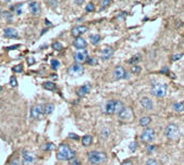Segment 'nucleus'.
<instances>
[{"label": "nucleus", "instance_id": "nucleus-1", "mask_svg": "<svg viewBox=\"0 0 184 165\" xmlns=\"http://www.w3.org/2000/svg\"><path fill=\"white\" fill-rule=\"evenodd\" d=\"M123 102L120 100H108L105 104V113L106 114H119L124 109Z\"/></svg>", "mask_w": 184, "mask_h": 165}, {"label": "nucleus", "instance_id": "nucleus-2", "mask_svg": "<svg viewBox=\"0 0 184 165\" xmlns=\"http://www.w3.org/2000/svg\"><path fill=\"white\" fill-rule=\"evenodd\" d=\"M87 159L92 165H101L107 162L108 156L103 151H90Z\"/></svg>", "mask_w": 184, "mask_h": 165}, {"label": "nucleus", "instance_id": "nucleus-3", "mask_svg": "<svg viewBox=\"0 0 184 165\" xmlns=\"http://www.w3.org/2000/svg\"><path fill=\"white\" fill-rule=\"evenodd\" d=\"M75 158V151L71 149L68 145H60L59 149H58V153H57V159L60 161H67L72 160Z\"/></svg>", "mask_w": 184, "mask_h": 165}, {"label": "nucleus", "instance_id": "nucleus-4", "mask_svg": "<svg viewBox=\"0 0 184 165\" xmlns=\"http://www.w3.org/2000/svg\"><path fill=\"white\" fill-rule=\"evenodd\" d=\"M167 91H168V85L167 84H164V83H154L151 85L150 92L155 97L159 98L164 97L167 95Z\"/></svg>", "mask_w": 184, "mask_h": 165}, {"label": "nucleus", "instance_id": "nucleus-5", "mask_svg": "<svg viewBox=\"0 0 184 165\" xmlns=\"http://www.w3.org/2000/svg\"><path fill=\"white\" fill-rule=\"evenodd\" d=\"M164 136L169 140H177L180 137V129L175 124H169L164 129Z\"/></svg>", "mask_w": 184, "mask_h": 165}, {"label": "nucleus", "instance_id": "nucleus-6", "mask_svg": "<svg viewBox=\"0 0 184 165\" xmlns=\"http://www.w3.org/2000/svg\"><path fill=\"white\" fill-rule=\"evenodd\" d=\"M155 138H156V131H155L154 128H150V127L145 128L141 134V140L145 143H149L154 140Z\"/></svg>", "mask_w": 184, "mask_h": 165}, {"label": "nucleus", "instance_id": "nucleus-7", "mask_svg": "<svg viewBox=\"0 0 184 165\" xmlns=\"http://www.w3.org/2000/svg\"><path fill=\"white\" fill-rule=\"evenodd\" d=\"M36 163V156L33 152L30 151H23L22 153V164L23 165H35Z\"/></svg>", "mask_w": 184, "mask_h": 165}, {"label": "nucleus", "instance_id": "nucleus-8", "mask_svg": "<svg viewBox=\"0 0 184 165\" xmlns=\"http://www.w3.org/2000/svg\"><path fill=\"white\" fill-rule=\"evenodd\" d=\"M134 118V113L131 108H124L119 113V120L122 122H131Z\"/></svg>", "mask_w": 184, "mask_h": 165}, {"label": "nucleus", "instance_id": "nucleus-9", "mask_svg": "<svg viewBox=\"0 0 184 165\" xmlns=\"http://www.w3.org/2000/svg\"><path fill=\"white\" fill-rule=\"evenodd\" d=\"M43 114H45V111H44V107L41 104H36L32 108L31 110V116L34 120H39L41 118Z\"/></svg>", "mask_w": 184, "mask_h": 165}, {"label": "nucleus", "instance_id": "nucleus-10", "mask_svg": "<svg viewBox=\"0 0 184 165\" xmlns=\"http://www.w3.org/2000/svg\"><path fill=\"white\" fill-rule=\"evenodd\" d=\"M84 72V68L79 63L72 64L69 68H68V74L71 76H80Z\"/></svg>", "mask_w": 184, "mask_h": 165}, {"label": "nucleus", "instance_id": "nucleus-11", "mask_svg": "<svg viewBox=\"0 0 184 165\" xmlns=\"http://www.w3.org/2000/svg\"><path fill=\"white\" fill-rule=\"evenodd\" d=\"M87 55H88V52H87V50H81V51H76L74 52L73 54V59H74V61L76 63H83L85 61H87Z\"/></svg>", "mask_w": 184, "mask_h": 165}, {"label": "nucleus", "instance_id": "nucleus-12", "mask_svg": "<svg viewBox=\"0 0 184 165\" xmlns=\"http://www.w3.org/2000/svg\"><path fill=\"white\" fill-rule=\"evenodd\" d=\"M125 77H126V71L124 70V68L121 65L117 66L113 71V78L119 80V79H125Z\"/></svg>", "mask_w": 184, "mask_h": 165}, {"label": "nucleus", "instance_id": "nucleus-13", "mask_svg": "<svg viewBox=\"0 0 184 165\" xmlns=\"http://www.w3.org/2000/svg\"><path fill=\"white\" fill-rule=\"evenodd\" d=\"M87 30H88V27H86V26H84V25H77V26H75V27L72 28L71 34L73 35L75 38H76V37H81V35L86 33Z\"/></svg>", "mask_w": 184, "mask_h": 165}, {"label": "nucleus", "instance_id": "nucleus-14", "mask_svg": "<svg viewBox=\"0 0 184 165\" xmlns=\"http://www.w3.org/2000/svg\"><path fill=\"white\" fill-rule=\"evenodd\" d=\"M113 54V48L110 47V46H106L101 49V52H100V57L103 60H109Z\"/></svg>", "mask_w": 184, "mask_h": 165}, {"label": "nucleus", "instance_id": "nucleus-15", "mask_svg": "<svg viewBox=\"0 0 184 165\" xmlns=\"http://www.w3.org/2000/svg\"><path fill=\"white\" fill-rule=\"evenodd\" d=\"M73 46L79 50H84L87 47V43L83 37H76L73 41Z\"/></svg>", "mask_w": 184, "mask_h": 165}, {"label": "nucleus", "instance_id": "nucleus-16", "mask_svg": "<svg viewBox=\"0 0 184 165\" xmlns=\"http://www.w3.org/2000/svg\"><path fill=\"white\" fill-rule=\"evenodd\" d=\"M90 91V84H85V85H82L81 87L77 88L76 95H77L80 98H83V97H85Z\"/></svg>", "mask_w": 184, "mask_h": 165}, {"label": "nucleus", "instance_id": "nucleus-17", "mask_svg": "<svg viewBox=\"0 0 184 165\" xmlns=\"http://www.w3.org/2000/svg\"><path fill=\"white\" fill-rule=\"evenodd\" d=\"M3 35L8 38H18L19 37V33L15 28H12V27H7L3 30Z\"/></svg>", "mask_w": 184, "mask_h": 165}, {"label": "nucleus", "instance_id": "nucleus-18", "mask_svg": "<svg viewBox=\"0 0 184 165\" xmlns=\"http://www.w3.org/2000/svg\"><path fill=\"white\" fill-rule=\"evenodd\" d=\"M141 105L144 108L145 110L149 111V110H151V109L154 108V103H153V101L150 100L149 98L144 97L141 99Z\"/></svg>", "mask_w": 184, "mask_h": 165}, {"label": "nucleus", "instance_id": "nucleus-19", "mask_svg": "<svg viewBox=\"0 0 184 165\" xmlns=\"http://www.w3.org/2000/svg\"><path fill=\"white\" fill-rule=\"evenodd\" d=\"M29 9H30V12L32 13V14L34 15H38L40 12V7L39 5L37 3V2H31L30 5H29Z\"/></svg>", "mask_w": 184, "mask_h": 165}, {"label": "nucleus", "instance_id": "nucleus-20", "mask_svg": "<svg viewBox=\"0 0 184 165\" xmlns=\"http://www.w3.org/2000/svg\"><path fill=\"white\" fill-rule=\"evenodd\" d=\"M110 135H111V131H110V128H108V127H104L103 129H101V131H100V138L101 139H108L110 137Z\"/></svg>", "mask_w": 184, "mask_h": 165}, {"label": "nucleus", "instance_id": "nucleus-21", "mask_svg": "<svg viewBox=\"0 0 184 165\" xmlns=\"http://www.w3.org/2000/svg\"><path fill=\"white\" fill-rule=\"evenodd\" d=\"M43 87L47 89V90H50V91H56L57 90V86H56L55 83L52 82H45L43 84Z\"/></svg>", "mask_w": 184, "mask_h": 165}, {"label": "nucleus", "instance_id": "nucleus-22", "mask_svg": "<svg viewBox=\"0 0 184 165\" xmlns=\"http://www.w3.org/2000/svg\"><path fill=\"white\" fill-rule=\"evenodd\" d=\"M173 110L175 112H184V102L183 101H178L175 102L173 105Z\"/></svg>", "mask_w": 184, "mask_h": 165}, {"label": "nucleus", "instance_id": "nucleus-23", "mask_svg": "<svg viewBox=\"0 0 184 165\" xmlns=\"http://www.w3.org/2000/svg\"><path fill=\"white\" fill-rule=\"evenodd\" d=\"M92 141H93V138H92L90 135H85L82 138V145L84 147H88L92 145Z\"/></svg>", "mask_w": 184, "mask_h": 165}, {"label": "nucleus", "instance_id": "nucleus-24", "mask_svg": "<svg viewBox=\"0 0 184 165\" xmlns=\"http://www.w3.org/2000/svg\"><path fill=\"white\" fill-rule=\"evenodd\" d=\"M88 39H90V41L93 45H98L100 43V40H101V37H100V35L98 34H93V35H90Z\"/></svg>", "mask_w": 184, "mask_h": 165}, {"label": "nucleus", "instance_id": "nucleus-25", "mask_svg": "<svg viewBox=\"0 0 184 165\" xmlns=\"http://www.w3.org/2000/svg\"><path fill=\"white\" fill-rule=\"evenodd\" d=\"M54 110H55V105H54L52 103H47V104L44 105V111H45L46 115L51 114V113L54 112Z\"/></svg>", "mask_w": 184, "mask_h": 165}, {"label": "nucleus", "instance_id": "nucleus-26", "mask_svg": "<svg viewBox=\"0 0 184 165\" xmlns=\"http://www.w3.org/2000/svg\"><path fill=\"white\" fill-rule=\"evenodd\" d=\"M150 122H151V118L149 116H143L139 120V125L143 127H147L150 124Z\"/></svg>", "mask_w": 184, "mask_h": 165}, {"label": "nucleus", "instance_id": "nucleus-27", "mask_svg": "<svg viewBox=\"0 0 184 165\" xmlns=\"http://www.w3.org/2000/svg\"><path fill=\"white\" fill-rule=\"evenodd\" d=\"M141 71H142V68L137 65V64H134L132 68H131V73L134 74V75H139L141 73Z\"/></svg>", "mask_w": 184, "mask_h": 165}, {"label": "nucleus", "instance_id": "nucleus-28", "mask_svg": "<svg viewBox=\"0 0 184 165\" xmlns=\"http://www.w3.org/2000/svg\"><path fill=\"white\" fill-rule=\"evenodd\" d=\"M141 59H142V55H141V54H135V55H133L132 58L130 59L129 62L131 64H134V63H136V62L141 61Z\"/></svg>", "mask_w": 184, "mask_h": 165}, {"label": "nucleus", "instance_id": "nucleus-29", "mask_svg": "<svg viewBox=\"0 0 184 165\" xmlns=\"http://www.w3.org/2000/svg\"><path fill=\"white\" fill-rule=\"evenodd\" d=\"M1 14H2V16H3L5 19L8 20V21H12V19H13V15H12V13L8 12V11H3V12H1Z\"/></svg>", "mask_w": 184, "mask_h": 165}, {"label": "nucleus", "instance_id": "nucleus-30", "mask_svg": "<svg viewBox=\"0 0 184 165\" xmlns=\"http://www.w3.org/2000/svg\"><path fill=\"white\" fill-rule=\"evenodd\" d=\"M51 68H54V70H57V68L60 66V62L58 61V60H56V59H54V60H51Z\"/></svg>", "mask_w": 184, "mask_h": 165}, {"label": "nucleus", "instance_id": "nucleus-31", "mask_svg": "<svg viewBox=\"0 0 184 165\" xmlns=\"http://www.w3.org/2000/svg\"><path fill=\"white\" fill-rule=\"evenodd\" d=\"M52 48L55 49V50H58V51H59V50H61V49L63 48V46L60 44L59 41H56V43L52 44Z\"/></svg>", "mask_w": 184, "mask_h": 165}, {"label": "nucleus", "instance_id": "nucleus-32", "mask_svg": "<svg viewBox=\"0 0 184 165\" xmlns=\"http://www.w3.org/2000/svg\"><path fill=\"white\" fill-rule=\"evenodd\" d=\"M70 165H81V160L80 159H72V160H70Z\"/></svg>", "mask_w": 184, "mask_h": 165}, {"label": "nucleus", "instance_id": "nucleus-33", "mask_svg": "<svg viewBox=\"0 0 184 165\" xmlns=\"http://www.w3.org/2000/svg\"><path fill=\"white\" fill-rule=\"evenodd\" d=\"M146 165H158V161L156 159H148L146 162Z\"/></svg>", "mask_w": 184, "mask_h": 165}, {"label": "nucleus", "instance_id": "nucleus-34", "mask_svg": "<svg viewBox=\"0 0 184 165\" xmlns=\"http://www.w3.org/2000/svg\"><path fill=\"white\" fill-rule=\"evenodd\" d=\"M110 2H111V0H101V10L107 8L110 5Z\"/></svg>", "mask_w": 184, "mask_h": 165}, {"label": "nucleus", "instance_id": "nucleus-35", "mask_svg": "<svg viewBox=\"0 0 184 165\" xmlns=\"http://www.w3.org/2000/svg\"><path fill=\"white\" fill-rule=\"evenodd\" d=\"M10 85L12 86V87H16V86H18V80H16V78H15L14 76H11Z\"/></svg>", "mask_w": 184, "mask_h": 165}, {"label": "nucleus", "instance_id": "nucleus-36", "mask_svg": "<svg viewBox=\"0 0 184 165\" xmlns=\"http://www.w3.org/2000/svg\"><path fill=\"white\" fill-rule=\"evenodd\" d=\"M95 9V5L92 3V2H90L88 5H86V8H85V10H86V12H92V11H94Z\"/></svg>", "mask_w": 184, "mask_h": 165}, {"label": "nucleus", "instance_id": "nucleus-37", "mask_svg": "<svg viewBox=\"0 0 184 165\" xmlns=\"http://www.w3.org/2000/svg\"><path fill=\"white\" fill-rule=\"evenodd\" d=\"M136 148H137V143H136L135 141H133V142H131V143H130L129 149L132 151V152H134V151L136 150Z\"/></svg>", "mask_w": 184, "mask_h": 165}, {"label": "nucleus", "instance_id": "nucleus-38", "mask_svg": "<svg viewBox=\"0 0 184 165\" xmlns=\"http://www.w3.org/2000/svg\"><path fill=\"white\" fill-rule=\"evenodd\" d=\"M183 57V54L182 53H178V54H174V55H172L171 57V61H178V60H180V59Z\"/></svg>", "mask_w": 184, "mask_h": 165}, {"label": "nucleus", "instance_id": "nucleus-39", "mask_svg": "<svg viewBox=\"0 0 184 165\" xmlns=\"http://www.w3.org/2000/svg\"><path fill=\"white\" fill-rule=\"evenodd\" d=\"M12 71L15 72V73H21V72L23 71V66H22V65H16V66H14V68H12Z\"/></svg>", "mask_w": 184, "mask_h": 165}, {"label": "nucleus", "instance_id": "nucleus-40", "mask_svg": "<svg viewBox=\"0 0 184 165\" xmlns=\"http://www.w3.org/2000/svg\"><path fill=\"white\" fill-rule=\"evenodd\" d=\"M156 149V147L154 145H147L146 147V151H147V153H153V151Z\"/></svg>", "mask_w": 184, "mask_h": 165}, {"label": "nucleus", "instance_id": "nucleus-41", "mask_svg": "<svg viewBox=\"0 0 184 165\" xmlns=\"http://www.w3.org/2000/svg\"><path fill=\"white\" fill-rule=\"evenodd\" d=\"M87 63L90 64V65H95V64L98 63V61H97L96 58H90V59H87Z\"/></svg>", "mask_w": 184, "mask_h": 165}, {"label": "nucleus", "instance_id": "nucleus-42", "mask_svg": "<svg viewBox=\"0 0 184 165\" xmlns=\"http://www.w3.org/2000/svg\"><path fill=\"white\" fill-rule=\"evenodd\" d=\"M14 11L16 14H21L22 13V5H16L14 7Z\"/></svg>", "mask_w": 184, "mask_h": 165}, {"label": "nucleus", "instance_id": "nucleus-43", "mask_svg": "<svg viewBox=\"0 0 184 165\" xmlns=\"http://www.w3.org/2000/svg\"><path fill=\"white\" fill-rule=\"evenodd\" d=\"M55 148V146H54V143H46V146H45V150L47 151H49V150H52Z\"/></svg>", "mask_w": 184, "mask_h": 165}, {"label": "nucleus", "instance_id": "nucleus-44", "mask_svg": "<svg viewBox=\"0 0 184 165\" xmlns=\"http://www.w3.org/2000/svg\"><path fill=\"white\" fill-rule=\"evenodd\" d=\"M49 3L52 8H57V5H58V0H49Z\"/></svg>", "mask_w": 184, "mask_h": 165}, {"label": "nucleus", "instance_id": "nucleus-45", "mask_svg": "<svg viewBox=\"0 0 184 165\" xmlns=\"http://www.w3.org/2000/svg\"><path fill=\"white\" fill-rule=\"evenodd\" d=\"M9 165H20V162H19L18 159H13V160L10 162V164Z\"/></svg>", "mask_w": 184, "mask_h": 165}, {"label": "nucleus", "instance_id": "nucleus-46", "mask_svg": "<svg viewBox=\"0 0 184 165\" xmlns=\"http://www.w3.org/2000/svg\"><path fill=\"white\" fill-rule=\"evenodd\" d=\"M27 63H29V64H34L35 63V59L32 58V57H29V58H27Z\"/></svg>", "mask_w": 184, "mask_h": 165}, {"label": "nucleus", "instance_id": "nucleus-47", "mask_svg": "<svg viewBox=\"0 0 184 165\" xmlns=\"http://www.w3.org/2000/svg\"><path fill=\"white\" fill-rule=\"evenodd\" d=\"M69 137L71 138V139H74V140H77V139H79V136H77V135H75V134H70Z\"/></svg>", "mask_w": 184, "mask_h": 165}, {"label": "nucleus", "instance_id": "nucleus-48", "mask_svg": "<svg viewBox=\"0 0 184 165\" xmlns=\"http://www.w3.org/2000/svg\"><path fill=\"white\" fill-rule=\"evenodd\" d=\"M121 165H133V163H132V161L128 160V161H124V162H122V164H121Z\"/></svg>", "mask_w": 184, "mask_h": 165}, {"label": "nucleus", "instance_id": "nucleus-49", "mask_svg": "<svg viewBox=\"0 0 184 165\" xmlns=\"http://www.w3.org/2000/svg\"><path fill=\"white\" fill-rule=\"evenodd\" d=\"M19 47V45H14V46H11V47H8V48H5L7 50H12V49H15Z\"/></svg>", "mask_w": 184, "mask_h": 165}, {"label": "nucleus", "instance_id": "nucleus-50", "mask_svg": "<svg viewBox=\"0 0 184 165\" xmlns=\"http://www.w3.org/2000/svg\"><path fill=\"white\" fill-rule=\"evenodd\" d=\"M168 72H169L168 68H164L162 70H161V73H168Z\"/></svg>", "mask_w": 184, "mask_h": 165}, {"label": "nucleus", "instance_id": "nucleus-51", "mask_svg": "<svg viewBox=\"0 0 184 165\" xmlns=\"http://www.w3.org/2000/svg\"><path fill=\"white\" fill-rule=\"evenodd\" d=\"M84 2V0H75V3H77V5H82Z\"/></svg>", "mask_w": 184, "mask_h": 165}, {"label": "nucleus", "instance_id": "nucleus-52", "mask_svg": "<svg viewBox=\"0 0 184 165\" xmlns=\"http://www.w3.org/2000/svg\"><path fill=\"white\" fill-rule=\"evenodd\" d=\"M46 24H47V25H50V22L48 21V20H46Z\"/></svg>", "mask_w": 184, "mask_h": 165}, {"label": "nucleus", "instance_id": "nucleus-53", "mask_svg": "<svg viewBox=\"0 0 184 165\" xmlns=\"http://www.w3.org/2000/svg\"><path fill=\"white\" fill-rule=\"evenodd\" d=\"M1 90H2V88H1V86H0V92H1Z\"/></svg>", "mask_w": 184, "mask_h": 165}]
</instances>
